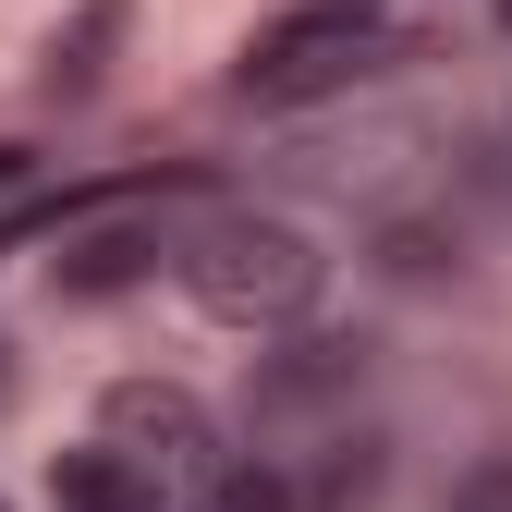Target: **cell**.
I'll use <instances>...</instances> for the list:
<instances>
[{
  "instance_id": "8fae6325",
  "label": "cell",
  "mask_w": 512,
  "mask_h": 512,
  "mask_svg": "<svg viewBox=\"0 0 512 512\" xmlns=\"http://www.w3.org/2000/svg\"><path fill=\"white\" fill-rule=\"evenodd\" d=\"M452 512H512V452H476L452 476Z\"/></svg>"
},
{
  "instance_id": "ba28073f",
  "label": "cell",
  "mask_w": 512,
  "mask_h": 512,
  "mask_svg": "<svg viewBox=\"0 0 512 512\" xmlns=\"http://www.w3.org/2000/svg\"><path fill=\"white\" fill-rule=\"evenodd\" d=\"M366 269L403 281V293H452V281H464V232H452V220H378V232H366Z\"/></svg>"
},
{
  "instance_id": "9c48e42d",
  "label": "cell",
  "mask_w": 512,
  "mask_h": 512,
  "mask_svg": "<svg viewBox=\"0 0 512 512\" xmlns=\"http://www.w3.org/2000/svg\"><path fill=\"white\" fill-rule=\"evenodd\" d=\"M49 512H159V488L86 439V452H49Z\"/></svg>"
},
{
  "instance_id": "5b68a950",
  "label": "cell",
  "mask_w": 512,
  "mask_h": 512,
  "mask_svg": "<svg viewBox=\"0 0 512 512\" xmlns=\"http://www.w3.org/2000/svg\"><path fill=\"white\" fill-rule=\"evenodd\" d=\"M171 196H122V208H86L74 232H49L61 256H49V293L61 305H110V293H135V281H159L171 269V220H159Z\"/></svg>"
},
{
  "instance_id": "9a60e30c",
  "label": "cell",
  "mask_w": 512,
  "mask_h": 512,
  "mask_svg": "<svg viewBox=\"0 0 512 512\" xmlns=\"http://www.w3.org/2000/svg\"><path fill=\"white\" fill-rule=\"evenodd\" d=\"M0 512H13V500H0Z\"/></svg>"
},
{
  "instance_id": "6da1fadb",
  "label": "cell",
  "mask_w": 512,
  "mask_h": 512,
  "mask_svg": "<svg viewBox=\"0 0 512 512\" xmlns=\"http://www.w3.org/2000/svg\"><path fill=\"white\" fill-rule=\"evenodd\" d=\"M171 293L196 317H220V330L281 342V330L317 317V293H330V244L305 220H281V208H256V196H220L196 220H171Z\"/></svg>"
},
{
  "instance_id": "7a4b0ae2",
  "label": "cell",
  "mask_w": 512,
  "mask_h": 512,
  "mask_svg": "<svg viewBox=\"0 0 512 512\" xmlns=\"http://www.w3.org/2000/svg\"><path fill=\"white\" fill-rule=\"evenodd\" d=\"M403 61H427V25L378 13V0H281V13H256L244 49H232V98L244 110H330L378 74H403Z\"/></svg>"
},
{
  "instance_id": "52a82bcc",
  "label": "cell",
  "mask_w": 512,
  "mask_h": 512,
  "mask_svg": "<svg viewBox=\"0 0 512 512\" xmlns=\"http://www.w3.org/2000/svg\"><path fill=\"white\" fill-rule=\"evenodd\" d=\"M122 25H135V0H74V13L49 25L37 98H49V110H86V98L110 86V61H122Z\"/></svg>"
},
{
  "instance_id": "8992f818",
  "label": "cell",
  "mask_w": 512,
  "mask_h": 512,
  "mask_svg": "<svg viewBox=\"0 0 512 512\" xmlns=\"http://www.w3.org/2000/svg\"><path fill=\"white\" fill-rule=\"evenodd\" d=\"M256 464H281L293 512H378V488H391V439H378V427H317V439L256 452Z\"/></svg>"
},
{
  "instance_id": "4fadbf2b",
  "label": "cell",
  "mask_w": 512,
  "mask_h": 512,
  "mask_svg": "<svg viewBox=\"0 0 512 512\" xmlns=\"http://www.w3.org/2000/svg\"><path fill=\"white\" fill-rule=\"evenodd\" d=\"M0 403H13V342H0Z\"/></svg>"
},
{
  "instance_id": "5bb4252c",
  "label": "cell",
  "mask_w": 512,
  "mask_h": 512,
  "mask_svg": "<svg viewBox=\"0 0 512 512\" xmlns=\"http://www.w3.org/2000/svg\"><path fill=\"white\" fill-rule=\"evenodd\" d=\"M500 25H512V0H500Z\"/></svg>"
},
{
  "instance_id": "30bf717a",
  "label": "cell",
  "mask_w": 512,
  "mask_h": 512,
  "mask_svg": "<svg viewBox=\"0 0 512 512\" xmlns=\"http://www.w3.org/2000/svg\"><path fill=\"white\" fill-rule=\"evenodd\" d=\"M183 512H293V488H281V464H244V452H232Z\"/></svg>"
},
{
  "instance_id": "277c9868",
  "label": "cell",
  "mask_w": 512,
  "mask_h": 512,
  "mask_svg": "<svg viewBox=\"0 0 512 512\" xmlns=\"http://www.w3.org/2000/svg\"><path fill=\"white\" fill-rule=\"evenodd\" d=\"M366 378H378L366 330H281L244 366V439H317V415H342Z\"/></svg>"
},
{
  "instance_id": "7c38bea8",
  "label": "cell",
  "mask_w": 512,
  "mask_h": 512,
  "mask_svg": "<svg viewBox=\"0 0 512 512\" xmlns=\"http://www.w3.org/2000/svg\"><path fill=\"white\" fill-rule=\"evenodd\" d=\"M25 171H37V159H25V147H0V196H25Z\"/></svg>"
},
{
  "instance_id": "2e32d148",
  "label": "cell",
  "mask_w": 512,
  "mask_h": 512,
  "mask_svg": "<svg viewBox=\"0 0 512 512\" xmlns=\"http://www.w3.org/2000/svg\"><path fill=\"white\" fill-rule=\"evenodd\" d=\"M159 512H171V500H159Z\"/></svg>"
},
{
  "instance_id": "3957f363",
  "label": "cell",
  "mask_w": 512,
  "mask_h": 512,
  "mask_svg": "<svg viewBox=\"0 0 512 512\" xmlns=\"http://www.w3.org/2000/svg\"><path fill=\"white\" fill-rule=\"evenodd\" d=\"M98 452L135 464L159 500H171V488L196 500V488L232 464V439H220L208 391H183V378H110V391H98Z\"/></svg>"
}]
</instances>
